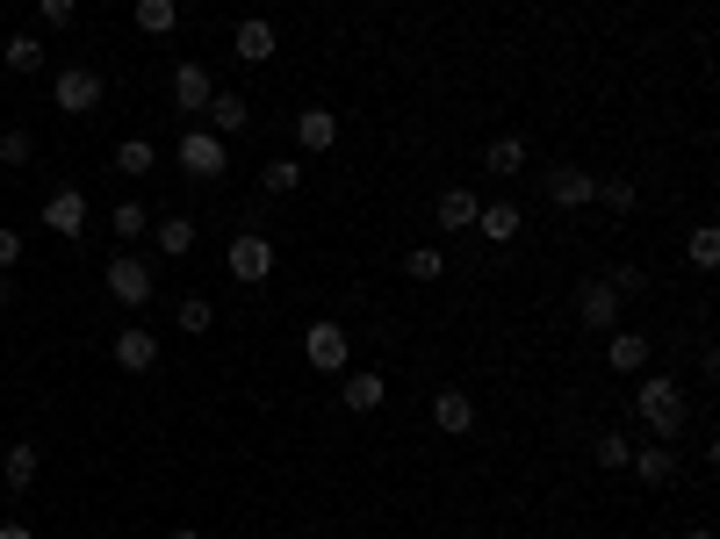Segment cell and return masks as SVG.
I'll return each instance as SVG.
<instances>
[{
  "label": "cell",
  "instance_id": "cell-32",
  "mask_svg": "<svg viewBox=\"0 0 720 539\" xmlns=\"http://www.w3.org/2000/svg\"><path fill=\"white\" fill-rule=\"evenodd\" d=\"M174 323H180V331H209V323H217V310H209L203 296H188V302L174 310Z\"/></svg>",
  "mask_w": 720,
  "mask_h": 539
},
{
  "label": "cell",
  "instance_id": "cell-14",
  "mask_svg": "<svg viewBox=\"0 0 720 539\" xmlns=\"http://www.w3.org/2000/svg\"><path fill=\"white\" fill-rule=\"evenodd\" d=\"M296 144L303 151H332L339 144V116H332V108H303L296 116Z\"/></svg>",
  "mask_w": 720,
  "mask_h": 539
},
{
  "label": "cell",
  "instance_id": "cell-28",
  "mask_svg": "<svg viewBox=\"0 0 720 539\" xmlns=\"http://www.w3.org/2000/svg\"><path fill=\"white\" fill-rule=\"evenodd\" d=\"M684 259H692L699 273H713V267H720V230L699 223V230H692V244H684Z\"/></svg>",
  "mask_w": 720,
  "mask_h": 539
},
{
  "label": "cell",
  "instance_id": "cell-7",
  "mask_svg": "<svg viewBox=\"0 0 720 539\" xmlns=\"http://www.w3.org/2000/svg\"><path fill=\"white\" fill-rule=\"evenodd\" d=\"M576 317H584L591 331H620V288H612L605 273H599V281H584V288H576Z\"/></svg>",
  "mask_w": 720,
  "mask_h": 539
},
{
  "label": "cell",
  "instance_id": "cell-34",
  "mask_svg": "<svg viewBox=\"0 0 720 539\" xmlns=\"http://www.w3.org/2000/svg\"><path fill=\"white\" fill-rule=\"evenodd\" d=\"M599 202H605L612 216H620V209H634V180H605V188H599Z\"/></svg>",
  "mask_w": 720,
  "mask_h": 539
},
{
  "label": "cell",
  "instance_id": "cell-6",
  "mask_svg": "<svg viewBox=\"0 0 720 539\" xmlns=\"http://www.w3.org/2000/svg\"><path fill=\"white\" fill-rule=\"evenodd\" d=\"M101 273H109V296H116V302H130V310H137V302H151V267H145L137 252H116Z\"/></svg>",
  "mask_w": 720,
  "mask_h": 539
},
{
  "label": "cell",
  "instance_id": "cell-17",
  "mask_svg": "<svg viewBox=\"0 0 720 539\" xmlns=\"http://www.w3.org/2000/svg\"><path fill=\"white\" fill-rule=\"evenodd\" d=\"M231 43H238V58H245V66H267V58H274V22H259V14H245Z\"/></svg>",
  "mask_w": 720,
  "mask_h": 539
},
{
  "label": "cell",
  "instance_id": "cell-40",
  "mask_svg": "<svg viewBox=\"0 0 720 539\" xmlns=\"http://www.w3.org/2000/svg\"><path fill=\"white\" fill-rule=\"evenodd\" d=\"M684 539H713V532H707V526H692V532H684Z\"/></svg>",
  "mask_w": 720,
  "mask_h": 539
},
{
  "label": "cell",
  "instance_id": "cell-10",
  "mask_svg": "<svg viewBox=\"0 0 720 539\" xmlns=\"http://www.w3.org/2000/svg\"><path fill=\"white\" fill-rule=\"evenodd\" d=\"M43 223H51L58 238H80V230H87V194L80 188H58L51 202H43Z\"/></svg>",
  "mask_w": 720,
  "mask_h": 539
},
{
  "label": "cell",
  "instance_id": "cell-22",
  "mask_svg": "<svg viewBox=\"0 0 720 539\" xmlns=\"http://www.w3.org/2000/svg\"><path fill=\"white\" fill-rule=\"evenodd\" d=\"M476 194H469V188H447V194H440V223H447V230H476Z\"/></svg>",
  "mask_w": 720,
  "mask_h": 539
},
{
  "label": "cell",
  "instance_id": "cell-8",
  "mask_svg": "<svg viewBox=\"0 0 720 539\" xmlns=\"http://www.w3.org/2000/svg\"><path fill=\"white\" fill-rule=\"evenodd\" d=\"M209 101H217V80H209L203 66H174V108L180 116H203Z\"/></svg>",
  "mask_w": 720,
  "mask_h": 539
},
{
  "label": "cell",
  "instance_id": "cell-25",
  "mask_svg": "<svg viewBox=\"0 0 720 539\" xmlns=\"http://www.w3.org/2000/svg\"><path fill=\"white\" fill-rule=\"evenodd\" d=\"M159 252L166 259H188L195 252V223H188V216H159Z\"/></svg>",
  "mask_w": 720,
  "mask_h": 539
},
{
  "label": "cell",
  "instance_id": "cell-18",
  "mask_svg": "<svg viewBox=\"0 0 720 539\" xmlns=\"http://www.w3.org/2000/svg\"><path fill=\"white\" fill-rule=\"evenodd\" d=\"M433 425H440V431H454V439H462V431L476 425V403H469L462 389H440V396H433Z\"/></svg>",
  "mask_w": 720,
  "mask_h": 539
},
{
  "label": "cell",
  "instance_id": "cell-16",
  "mask_svg": "<svg viewBox=\"0 0 720 539\" xmlns=\"http://www.w3.org/2000/svg\"><path fill=\"white\" fill-rule=\"evenodd\" d=\"M519 223H526V216H519V202H483V209H476V230H483L490 244H512Z\"/></svg>",
  "mask_w": 720,
  "mask_h": 539
},
{
  "label": "cell",
  "instance_id": "cell-23",
  "mask_svg": "<svg viewBox=\"0 0 720 539\" xmlns=\"http://www.w3.org/2000/svg\"><path fill=\"white\" fill-rule=\"evenodd\" d=\"M151 166H159V151H151V144H145V137H122V144H116V173H130V180H145V173H151Z\"/></svg>",
  "mask_w": 720,
  "mask_h": 539
},
{
  "label": "cell",
  "instance_id": "cell-31",
  "mask_svg": "<svg viewBox=\"0 0 720 539\" xmlns=\"http://www.w3.org/2000/svg\"><path fill=\"white\" fill-rule=\"evenodd\" d=\"M29 159H37L29 130H0V166H29Z\"/></svg>",
  "mask_w": 720,
  "mask_h": 539
},
{
  "label": "cell",
  "instance_id": "cell-37",
  "mask_svg": "<svg viewBox=\"0 0 720 539\" xmlns=\"http://www.w3.org/2000/svg\"><path fill=\"white\" fill-rule=\"evenodd\" d=\"M14 259H22V238H14V230L0 223V267H14Z\"/></svg>",
  "mask_w": 720,
  "mask_h": 539
},
{
  "label": "cell",
  "instance_id": "cell-35",
  "mask_svg": "<svg viewBox=\"0 0 720 539\" xmlns=\"http://www.w3.org/2000/svg\"><path fill=\"white\" fill-rule=\"evenodd\" d=\"M72 14H80V0H43V22H51V29H66Z\"/></svg>",
  "mask_w": 720,
  "mask_h": 539
},
{
  "label": "cell",
  "instance_id": "cell-38",
  "mask_svg": "<svg viewBox=\"0 0 720 539\" xmlns=\"http://www.w3.org/2000/svg\"><path fill=\"white\" fill-rule=\"evenodd\" d=\"M0 539H37V532H29V526H0Z\"/></svg>",
  "mask_w": 720,
  "mask_h": 539
},
{
  "label": "cell",
  "instance_id": "cell-29",
  "mask_svg": "<svg viewBox=\"0 0 720 539\" xmlns=\"http://www.w3.org/2000/svg\"><path fill=\"white\" fill-rule=\"evenodd\" d=\"M8 72H22V80L43 72V43L37 37H8Z\"/></svg>",
  "mask_w": 720,
  "mask_h": 539
},
{
  "label": "cell",
  "instance_id": "cell-9",
  "mask_svg": "<svg viewBox=\"0 0 720 539\" xmlns=\"http://www.w3.org/2000/svg\"><path fill=\"white\" fill-rule=\"evenodd\" d=\"M548 194H555V209H584V202H599V180H591L584 166H555V173H548Z\"/></svg>",
  "mask_w": 720,
  "mask_h": 539
},
{
  "label": "cell",
  "instance_id": "cell-41",
  "mask_svg": "<svg viewBox=\"0 0 720 539\" xmlns=\"http://www.w3.org/2000/svg\"><path fill=\"white\" fill-rule=\"evenodd\" d=\"M0 302H8V273H0Z\"/></svg>",
  "mask_w": 720,
  "mask_h": 539
},
{
  "label": "cell",
  "instance_id": "cell-15",
  "mask_svg": "<svg viewBox=\"0 0 720 539\" xmlns=\"http://www.w3.org/2000/svg\"><path fill=\"white\" fill-rule=\"evenodd\" d=\"M605 367L612 375H641V367H649V338L641 331H612L605 338Z\"/></svg>",
  "mask_w": 720,
  "mask_h": 539
},
{
  "label": "cell",
  "instance_id": "cell-19",
  "mask_svg": "<svg viewBox=\"0 0 720 539\" xmlns=\"http://www.w3.org/2000/svg\"><path fill=\"white\" fill-rule=\"evenodd\" d=\"M483 166L497 180H512V173H526V144H519V137H490V151H483Z\"/></svg>",
  "mask_w": 720,
  "mask_h": 539
},
{
  "label": "cell",
  "instance_id": "cell-39",
  "mask_svg": "<svg viewBox=\"0 0 720 539\" xmlns=\"http://www.w3.org/2000/svg\"><path fill=\"white\" fill-rule=\"evenodd\" d=\"M166 539H203V532H188V526H180V532H166Z\"/></svg>",
  "mask_w": 720,
  "mask_h": 539
},
{
  "label": "cell",
  "instance_id": "cell-20",
  "mask_svg": "<svg viewBox=\"0 0 720 539\" xmlns=\"http://www.w3.org/2000/svg\"><path fill=\"white\" fill-rule=\"evenodd\" d=\"M137 29H145V37H174L180 29V0H137Z\"/></svg>",
  "mask_w": 720,
  "mask_h": 539
},
{
  "label": "cell",
  "instance_id": "cell-26",
  "mask_svg": "<svg viewBox=\"0 0 720 539\" xmlns=\"http://www.w3.org/2000/svg\"><path fill=\"white\" fill-rule=\"evenodd\" d=\"M259 188H267V194H296V188H303V159H267Z\"/></svg>",
  "mask_w": 720,
  "mask_h": 539
},
{
  "label": "cell",
  "instance_id": "cell-24",
  "mask_svg": "<svg viewBox=\"0 0 720 539\" xmlns=\"http://www.w3.org/2000/svg\"><path fill=\"white\" fill-rule=\"evenodd\" d=\"M209 116H217V137H238L245 122H253V101H245V94H217V101H209Z\"/></svg>",
  "mask_w": 720,
  "mask_h": 539
},
{
  "label": "cell",
  "instance_id": "cell-12",
  "mask_svg": "<svg viewBox=\"0 0 720 539\" xmlns=\"http://www.w3.org/2000/svg\"><path fill=\"white\" fill-rule=\"evenodd\" d=\"M116 367H122V375L159 367V331H116Z\"/></svg>",
  "mask_w": 720,
  "mask_h": 539
},
{
  "label": "cell",
  "instance_id": "cell-30",
  "mask_svg": "<svg viewBox=\"0 0 720 539\" xmlns=\"http://www.w3.org/2000/svg\"><path fill=\"white\" fill-rule=\"evenodd\" d=\"M404 273H411V281H440V273H447V259H440L433 244H418V252L404 259Z\"/></svg>",
  "mask_w": 720,
  "mask_h": 539
},
{
  "label": "cell",
  "instance_id": "cell-33",
  "mask_svg": "<svg viewBox=\"0 0 720 539\" xmlns=\"http://www.w3.org/2000/svg\"><path fill=\"white\" fill-rule=\"evenodd\" d=\"M591 453H599V468H627V460H634V446H627L620 431H605V439L591 446Z\"/></svg>",
  "mask_w": 720,
  "mask_h": 539
},
{
  "label": "cell",
  "instance_id": "cell-2",
  "mask_svg": "<svg viewBox=\"0 0 720 539\" xmlns=\"http://www.w3.org/2000/svg\"><path fill=\"white\" fill-rule=\"evenodd\" d=\"M174 159H180V173H188V180H224V173H231V151H224V137H209V130H188Z\"/></svg>",
  "mask_w": 720,
  "mask_h": 539
},
{
  "label": "cell",
  "instance_id": "cell-4",
  "mask_svg": "<svg viewBox=\"0 0 720 539\" xmlns=\"http://www.w3.org/2000/svg\"><path fill=\"white\" fill-rule=\"evenodd\" d=\"M224 267H231V281H245V288H259L274 273V244L259 238V230H245V238H231V252H224Z\"/></svg>",
  "mask_w": 720,
  "mask_h": 539
},
{
  "label": "cell",
  "instance_id": "cell-1",
  "mask_svg": "<svg viewBox=\"0 0 720 539\" xmlns=\"http://www.w3.org/2000/svg\"><path fill=\"white\" fill-rule=\"evenodd\" d=\"M634 410L649 418L655 439H678V431H684V389L670 375H649V381H641V389H634Z\"/></svg>",
  "mask_w": 720,
  "mask_h": 539
},
{
  "label": "cell",
  "instance_id": "cell-21",
  "mask_svg": "<svg viewBox=\"0 0 720 539\" xmlns=\"http://www.w3.org/2000/svg\"><path fill=\"white\" fill-rule=\"evenodd\" d=\"M37 468H43V453H37V446H8V460H0V475H8V489H29V482H37Z\"/></svg>",
  "mask_w": 720,
  "mask_h": 539
},
{
  "label": "cell",
  "instance_id": "cell-36",
  "mask_svg": "<svg viewBox=\"0 0 720 539\" xmlns=\"http://www.w3.org/2000/svg\"><path fill=\"white\" fill-rule=\"evenodd\" d=\"M605 281H612V288H620V296H641V273H634V267H612V273H605Z\"/></svg>",
  "mask_w": 720,
  "mask_h": 539
},
{
  "label": "cell",
  "instance_id": "cell-11",
  "mask_svg": "<svg viewBox=\"0 0 720 539\" xmlns=\"http://www.w3.org/2000/svg\"><path fill=\"white\" fill-rule=\"evenodd\" d=\"M382 396H389V381H382L375 367H346V381H339L346 410H382Z\"/></svg>",
  "mask_w": 720,
  "mask_h": 539
},
{
  "label": "cell",
  "instance_id": "cell-27",
  "mask_svg": "<svg viewBox=\"0 0 720 539\" xmlns=\"http://www.w3.org/2000/svg\"><path fill=\"white\" fill-rule=\"evenodd\" d=\"M109 230H116V238H145V230H151V209L145 202H116L109 209Z\"/></svg>",
  "mask_w": 720,
  "mask_h": 539
},
{
  "label": "cell",
  "instance_id": "cell-13",
  "mask_svg": "<svg viewBox=\"0 0 720 539\" xmlns=\"http://www.w3.org/2000/svg\"><path fill=\"white\" fill-rule=\"evenodd\" d=\"M627 468H634L649 489H663V482H678V446H634V460H627Z\"/></svg>",
  "mask_w": 720,
  "mask_h": 539
},
{
  "label": "cell",
  "instance_id": "cell-3",
  "mask_svg": "<svg viewBox=\"0 0 720 539\" xmlns=\"http://www.w3.org/2000/svg\"><path fill=\"white\" fill-rule=\"evenodd\" d=\"M303 360L317 367V375H346V360H354V338L339 331V323H310V331H303Z\"/></svg>",
  "mask_w": 720,
  "mask_h": 539
},
{
  "label": "cell",
  "instance_id": "cell-5",
  "mask_svg": "<svg viewBox=\"0 0 720 539\" xmlns=\"http://www.w3.org/2000/svg\"><path fill=\"white\" fill-rule=\"evenodd\" d=\"M51 101L66 108V116H87V108H101V72L95 66H66L51 80Z\"/></svg>",
  "mask_w": 720,
  "mask_h": 539
}]
</instances>
